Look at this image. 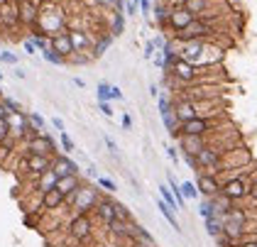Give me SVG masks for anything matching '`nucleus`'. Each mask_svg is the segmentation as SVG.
<instances>
[{"instance_id":"obj_4","label":"nucleus","mask_w":257,"mask_h":247,"mask_svg":"<svg viewBox=\"0 0 257 247\" xmlns=\"http://www.w3.org/2000/svg\"><path fill=\"white\" fill-rule=\"evenodd\" d=\"M211 128H213V120H208V117H191V120H186V122H179L177 128V135H203L211 133Z\"/></svg>"},{"instance_id":"obj_23","label":"nucleus","mask_w":257,"mask_h":247,"mask_svg":"<svg viewBox=\"0 0 257 247\" xmlns=\"http://www.w3.org/2000/svg\"><path fill=\"white\" fill-rule=\"evenodd\" d=\"M69 39H71L74 52H83V49H88V44H91V39L86 37V32H79V30L69 32Z\"/></svg>"},{"instance_id":"obj_16","label":"nucleus","mask_w":257,"mask_h":247,"mask_svg":"<svg viewBox=\"0 0 257 247\" xmlns=\"http://www.w3.org/2000/svg\"><path fill=\"white\" fill-rule=\"evenodd\" d=\"M174 117H177V122H186V120H191V117H198L196 115V108H194V103L189 100V98H184V100H179L177 105H174Z\"/></svg>"},{"instance_id":"obj_42","label":"nucleus","mask_w":257,"mask_h":247,"mask_svg":"<svg viewBox=\"0 0 257 247\" xmlns=\"http://www.w3.org/2000/svg\"><path fill=\"white\" fill-rule=\"evenodd\" d=\"M52 122H54V128H57V130H64V122H61V117H54V120H52Z\"/></svg>"},{"instance_id":"obj_9","label":"nucleus","mask_w":257,"mask_h":247,"mask_svg":"<svg viewBox=\"0 0 257 247\" xmlns=\"http://www.w3.org/2000/svg\"><path fill=\"white\" fill-rule=\"evenodd\" d=\"M201 57H203V42L201 39H189V42H181V52H179V59L189 61V64H201Z\"/></svg>"},{"instance_id":"obj_46","label":"nucleus","mask_w":257,"mask_h":247,"mask_svg":"<svg viewBox=\"0 0 257 247\" xmlns=\"http://www.w3.org/2000/svg\"><path fill=\"white\" fill-rule=\"evenodd\" d=\"M250 193H252V196H257V186H252V189H250Z\"/></svg>"},{"instance_id":"obj_44","label":"nucleus","mask_w":257,"mask_h":247,"mask_svg":"<svg viewBox=\"0 0 257 247\" xmlns=\"http://www.w3.org/2000/svg\"><path fill=\"white\" fill-rule=\"evenodd\" d=\"M0 117H8V108H5V103L0 100Z\"/></svg>"},{"instance_id":"obj_19","label":"nucleus","mask_w":257,"mask_h":247,"mask_svg":"<svg viewBox=\"0 0 257 247\" xmlns=\"http://www.w3.org/2000/svg\"><path fill=\"white\" fill-rule=\"evenodd\" d=\"M81 186V181H79V174H69V176H59L57 179V184H54V189H59L64 196L66 193H74V191Z\"/></svg>"},{"instance_id":"obj_38","label":"nucleus","mask_w":257,"mask_h":247,"mask_svg":"<svg viewBox=\"0 0 257 247\" xmlns=\"http://www.w3.org/2000/svg\"><path fill=\"white\" fill-rule=\"evenodd\" d=\"M0 61H5V64H18V59L13 57V54H8V52H5V54H0Z\"/></svg>"},{"instance_id":"obj_8","label":"nucleus","mask_w":257,"mask_h":247,"mask_svg":"<svg viewBox=\"0 0 257 247\" xmlns=\"http://www.w3.org/2000/svg\"><path fill=\"white\" fill-rule=\"evenodd\" d=\"M167 71H169V74H174V78L184 81V83H191V81H196V78H198V69L194 66V64L184 61V59H177V61H174Z\"/></svg>"},{"instance_id":"obj_26","label":"nucleus","mask_w":257,"mask_h":247,"mask_svg":"<svg viewBox=\"0 0 257 247\" xmlns=\"http://www.w3.org/2000/svg\"><path fill=\"white\" fill-rule=\"evenodd\" d=\"M159 193H162V201H164V203H167V206H169L172 210L179 208V203H177V198H174V193L167 189V186H159Z\"/></svg>"},{"instance_id":"obj_1","label":"nucleus","mask_w":257,"mask_h":247,"mask_svg":"<svg viewBox=\"0 0 257 247\" xmlns=\"http://www.w3.org/2000/svg\"><path fill=\"white\" fill-rule=\"evenodd\" d=\"M245 223H247V215L242 210L230 208L223 215V228H220V232H225L228 240H240L242 232H245Z\"/></svg>"},{"instance_id":"obj_36","label":"nucleus","mask_w":257,"mask_h":247,"mask_svg":"<svg viewBox=\"0 0 257 247\" xmlns=\"http://www.w3.org/2000/svg\"><path fill=\"white\" fill-rule=\"evenodd\" d=\"M100 5H105V8H115V10H122V3L120 0H98Z\"/></svg>"},{"instance_id":"obj_21","label":"nucleus","mask_w":257,"mask_h":247,"mask_svg":"<svg viewBox=\"0 0 257 247\" xmlns=\"http://www.w3.org/2000/svg\"><path fill=\"white\" fill-rule=\"evenodd\" d=\"M181 8L189 10L194 18H198V15H203L208 10V0H181Z\"/></svg>"},{"instance_id":"obj_18","label":"nucleus","mask_w":257,"mask_h":247,"mask_svg":"<svg viewBox=\"0 0 257 247\" xmlns=\"http://www.w3.org/2000/svg\"><path fill=\"white\" fill-rule=\"evenodd\" d=\"M64 203V193H61L59 189H47V191H42V206L47 210H57Z\"/></svg>"},{"instance_id":"obj_32","label":"nucleus","mask_w":257,"mask_h":247,"mask_svg":"<svg viewBox=\"0 0 257 247\" xmlns=\"http://www.w3.org/2000/svg\"><path fill=\"white\" fill-rule=\"evenodd\" d=\"M10 137V125H8V117H0V142H5Z\"/></svg>"},{"instance_id":"obj_17","label":"nucleus","mask_w":257,"mask_h":247,"mask_svg":"<svg viewBox=\"0 0 257 247\" xmlns=\"http://www.w3.org/2000/svg\"><path fill=\"white\" fill-rule=\"evenodd\" d=\"M196 189L201 191L203 196H208V198H213L216 193H220V186H218V181L213 179V174H201V176H198Z\"/></svg>"},{"instance_id":"obj_3","label":"nucleus","mask_w":257,"mask_h":247,"mask_svg":"<svg viewBox=\"0 0 257 247\" xmlns=\"http://www.w3.org/2000/svg\"><path fill=\"white\" fill-rule=\"evenodd\" d=\"M98 191L91 189V186H79L76 191V196H74V208L79 210V213H88L91 208H96V203H98Z\"/></svg>"},{"instance_id":"obj_39","label":"nucleus","mask_w":257,"mask_h":247,"mask_svg":"<svg viewBox=\"0 0 257 247\" xmlns=\"http://www.w3.org/2000/svg\"><path fill=\"white\" fill-rule=\"evenodd\" d=\"M100 110H103V115H108V117L113 115V110H110V105H108L105 100H100Z\"/></svg>"},{"instance_id":"obj_10","label":"nucleus","mask_w":257,"mask_h":247,"mask_svg":"<svg viewBox=\"0 0 257 247\" xmlns=\"http://www.w3.org/2000/svg\"><path fill=\"white\" fill-rule=\"evenodd\" d=\"M15 8H18V18L25 25H35L40 18V5L35 0H15Z\"/></svg>"},{"instance_id":"obj_11","label":"nucleus","mask_w":257,"mask_h":247,"mask_svg":"<svg viewBox=\"0 0 257 247\" xmlns=\"http://www.w3.org/2000/svg\"><path fill=\"white\" fill-rule=\"evenodd\" d=\"M69 230H71V237H76V240H86V237H91V230H93V225H91L88 213H76V218L71 220Z\"/></svg>"},{"instance_id":"obj_37","label":"nucleus","mask_w":257,"mask_h":247,"mask_svg":"<svg viewBox=\"0 0 257 247\" xmlns=\"http://www.w3.org/2000/svg\"><path fill=\"white\" fill-rule=\"evenodd\" d=\"M113 32H115V35H120V32H122V15H115V27H113Z\"/></svg>"},{"instance_id":"obj_24","label":"nucleus","mask_w":257,"mask_h":247,"mask_svg":"<svg viewBox=\"0 0 257 247\" xmlns=\"http://www.w3.org/2000/svg\"><path fill=\"white\" fill-rule=\"evenodd\" d=\"M108 228H110V232L115 235V237H130V230H127V223L125 220H118V218H113L110 223H108Z\"/></svg>"},{"instance_id":"obj_31","label":"nucleus","mask_w":257,"mask_h":247,"mask_svg":"<svg viewBox=\"0 0 257 247\" xmlns=\"http://www.w3.org/2000/svg\"><path fill=\"white\" fill-rule=\"evenodd\" d=\"M179 189H181V196H184V198H194V196H196V193H198V189H196V186H194V184H191V181H186V184H181Z\"/></svg>"},{"instance_id":"obj_2","label":"nucleus","mask_w":257,"mask_h":247,"mask_svg":"<svg viewBox=\"0 0 257 247\" xmlns=\"http://www.w3.org/2000/svg\"><path fill=\"white\" fill-rule=\"evenodd\" d=\"M27 154H42V157H52V159H54L57 145H54V140H52L49 135L37 133L27 140Z\"/></svg>"},{"instance_id":"obj_45","label":"nucleus","mask_w":257,"mask_h":247,"mask_svg":"<svg viewBox=\"0 0 257 247\" xmlns=\"http://www.w3.org/2000/svg\"><path fill=\"white\" fill-rule=\"evenodd\" d=\"M242 247H257V240H255V242L250 240V242H245V245H242Z\"/></svg>"},{"instance_id":"obj_35","label":"nucleus","mask_w":257,"mask_h":247,"mask_svg":"<svg viewBox=\"0 0 257 247\" xmlns=\"http://www.w3.org/2000/svg\"><path fill=\"white\" fill-rule=\"evenodd\" d=\"M98 186L105 191H115V184H113L110 179H105V176H98Z\"/></svg>"},{"instance_id":"obj_13","label":"nucleus","mask_w":257,"mask_h":247,"mask_svg":"<svg viewBox=\"0 0 257 247\" xmlns=\"http://www.w3.org/2000/svg\"><path fill=\"white\" fill-rule=\"evenodd\" d=\"M196 164L203 167V169H208V174H216V171L220 169V154H218L216 150H211V147H203V150L196 154Z\"/></svg>"},{"instance_id":"obj_7","label":"nucleus","mask_w":257,"mask_h":247,"mask_svg":"<svg viewBox=\"0 0 257 247\" xmlns=\"http://www.w3.org/2000/svg\"><path fill=\"white\" fill-rule=\"evenodd\" d=\"M194 15L189 13V10H184L181 5H174L172 10H169V18H167V25L174 30V32H181V30H186L191 22H194Z\"/></svg>"},{"instance_id":"obj_30","label":"nucleus","mask_w":257,"mask_h":247,"mask_svg":"<svg viewBox=\"0 0 257 247\" xmlns=\"http://www.w3.org/2000/svg\"><path fill=\"white\" fill-rule=\"evenodd\" d=\"M113 210H115V218H118V220L130 223V213H127V208H125L122 203H113Z\"/></svg>"},{"instance_id":"obj_48","label":"nucleus","mask_w":257,"mask_h":247,"mask_svg":"<svg viewBox=\"0 0 257 247\" xmlns=\"http://www.w3.org/2000/svg\"><path fill=\"white\" fill-rule=\"evenodd\" d=\"M157 3H172V0H157Z\"/></svg>"},{"instance_id":"obj_5","label":"nucleus","mask_w":257,"mask_h":247,"mask_svg":"<svg viewBox=\"0 0 257 247\" xmlns=\"http://www.w3.org/2000/svg\"><path fill=\"white\" fill-rule=\"evenodd\" d=\"M206 35H213V30H211V25L206 22L203 18H196L186 30H181L177 35L179 42H189V39H201V37H206Z\"/></svg>"},{"instance_id":"obj_14","label":"nucleus","mask_w":257,"mask_h":247,"mask_svg":"<svg viewBox=\"0 0 257 247\" xmlns=\"http://www.w3.org/2000/svg\"><path fill=\"white\" fill-rule=\"evenodd\" d=\"M52 171H54L57 179H59V176H69V174H79V167H76L69 157L61 154V157H54V159H52Z\"/></svg>"},{"instance_id":"obj_40","label":"nucleus","mask_w":257,"mask_h":247,"mask_svg":"<svg viewBox=\"0 0 257 247\" xmlns=\"http://www.w3.org/2000/svg\"><path fill=\"white\" fill-rule=\"evenodd\" d=\"M110 98H115V100H120V98H122V93H120L118 86H110Z\"/></svg>"},{"instance_id":"obj_43","label":"nucleus","mask_w":257,"mask_h":247,"mask_svg":"<svg viewBox=\"0 0 257 247\" xmlns=\"http://www.w3.org/2000/svg\"><path fill=\"white\" fill-rule=\"evenodd\" d=\"M105 145H108V147H110V150H113V152H118V147H115V142H113V140H110V137H105Z\"/></svg>"},{"instance_id":"obj_15","label":"nucleus","mask_w":257,"mask_h":247,"mask_svg":"<svg viewBox=\"0 0 257 247\" xmlns=\"http://www.w3.org/2000/svg\"><path fill=\"white\" fill-rule=\"evenodd\" d=\"M203 147H206V142H203L201 135H181V150H184L186 154L196 157Z\"/></svg>"},{"instance_id":"obj_29","label":"nucleus","mask_w":257,"mask_h":247,"mask_svg":"<svg viewBox=\"0 0 257 247\" xmlns=\"http://www.w3.org/2000/svg\"><path fill=\"white\" fill-rule=\"evenodd\" d=\"M27 122H30V128H32V130H37V133H44V120H42L40 115H30V117H27Z\"/></svg>"},{"instance_id":"obj_34","label":"nucleus","mask_w":257,"mask_h":247,"mask_svg":"<svg viewBox=\"0 0 257 247\" xmlns=\"http://www.w3.org/2000/svg\"><path fill=\"white\" fill-rule=\"evenodd\" d=\"M110 98V86L108 83H100L98 86V100H108Z\"/></svg>"},{"instance_id":"obj_6","label":"nucleus","mask_w":257,"mask_h":247,"mask_svg":"<svg viewBox=\"0 0 257 247\" xmlns=\"http://www.w3.org/2000/svg\"><path fill=\"white\" fill-rule=\"evenodd\" d=\"M49 44H52V52H54L61 61H64V59H71V54H74V47H71L69 32H64V30L54 32V35L49 37Z\"/></svg>"},{"instance_id":"obj_28","label":"nucleus","mask_w":257,"mask_h":247,"mask_svg":"<svg viewBox=\"0 0 257 247\" xmlns=\"http://www.w3.org/2000/svg\"><path fill=\"white\" fill-rule=\"evenodd\" d=\"M159 210H162V215H164V218H167V220L172 223V228H174V230H179L177 218H174V213H172V208H169V206H167L164 201H159Z\"/></svg>"},{"instance_id":"obj_27","label":"nucleus","mask_w":257,"mask_h":247,"mask_svg":"<svg viewBox=\"0 0 257 247\" xmlns=\"http://www.w3.org/2000/svg\"><path fill=\"white\" fill-rule=\"evenodd\" d=\"M206 228H208L211 235H218L220 228H223V220H218V215H208V218H206Z\"/></svg>"},{"instance_id":"obj_25","label":"nucleus","mask_w":257,"mask_h":247,"mask_svg":"<svg viewBox=\"0 0 257 247\" xmlns=\"http://www.w3.org/2000/svg\"><path fill=\"white\" fill-rule=\"evenodd\" d=\"M54 184H57V174H54L52 169H49V171H44V174L40 176V189H42V191L52 189Z\"/></svg>"},{"instance_id":"obj_12","label":"nucleus","mask_w":257,"mask_h":247,"mask_svg":"<svg viewBox=\"0 0 257 247\" xmlns=\"http://www.w3.org/2000/svg\"><path fill=\"white\" fill-rule=\"evenodd\" d=\"M22 167L35 174V176H42L44 171L52 169V157H42V154H27V159L22 162Z\"/></svg>"},{"instance_id":"obj_22","label":"nucleus","mask_w":257,"mask_h":247,"mask_svg":"<svg viewBox=\"0 0 257 247\" xmlns=\"http://www.w3.org/2000/svg\"><path fill=\"white\" fill-rule=\"evenodd\" d=\"M96 213H98V218L108 225L113 218H115V210H113V201H98L96 203Z\"/></svg>"},{"instance_id":"obj_20","label":"nucleus","mask_w":257,"mask_h":247,"mask_svg":"<svg viewBox=\"0 0 257 247\" xmlns=\"http://www.w3.org/2000/svg\"><path fill=\"white\" fill-rule=\"evenodd\" d=\"M223 193L235 201V198H242V196L247 193V189H245V184H242L240 179H233V181H228V184L223 186Z\"/></svg>"},{"instance_id":"obj_47","label":"nucleus","mask_w":257,"mask_h":247,"mask_svg":"<svg viewBox=\"0 0 257 247\" xmlns=\"http://www.w3.org/2000/svg\"><path fill=\"white\" fill-rule=\"evenodd\" d=\"M5 3H8V0H0V8H3V5H5Z\"/></svg>"},{"instance_id":"obj_33","label":"nucleus","mask_w":257,"mask_h":247,"mask_svg":"<svg viewBox=\"0 0 257 247\" xmlns=\"http://www.w3.org/2000/svg\"><path fill=\"white\" fill-rule=\"evenodd\" d=\"M59 137H61V145H64V152H74V142L69 140V135L64 133V130H61Z\"/></svg>"},{"instance_id":"obj_41","label":"nucleus","mask_w":257,"mask_h":247,"mask_svg":"<svg viewBox=\"0 0 257 247\" xmlns=\"http://www.w3.org/2000/svg\"><path fill=\"white\" fill-rule=\"evenodd\" d=\"M135 10H138V0H127V13L135 15Z\"/></svg>"}]
</instances>
